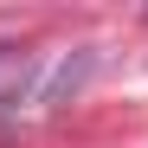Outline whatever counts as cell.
<instances>
[{"label": "cell", "mask_w": 148, "mask_h": 148, "mask_svg": "<svg viewBox=\"0 0 148 148\" xmlns=\"http://www.w3.org/2000/svg\"><path fill=\"white\" fill-rule=\"evenodd\" d=\"M0 52H7V45H0Z\"/></svg>", "instance_id": "6da1fadb"}]
</instances>
